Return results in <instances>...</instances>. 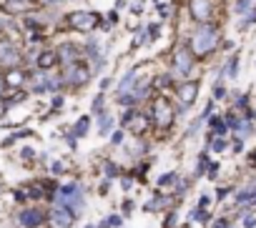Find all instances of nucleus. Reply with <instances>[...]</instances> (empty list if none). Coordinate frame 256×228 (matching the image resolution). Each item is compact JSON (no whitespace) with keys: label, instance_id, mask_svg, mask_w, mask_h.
<instances>
[{"label":"nucleus","instance_id":"nucleus-1","mask_svg":"<svg viewBox=\"0 0 256 228\" xmlns=\"http://www.w3.org/2000/svg\"><path fill=\"white\" fill-rule=\"evenodd\" d=\"M218 43H221L218 25L216 23H201V25L194 28V33H191V38H188L186 45L191 48V53L196 58H206V55H211L218 48Z\"/></svg>","mask_w":256,"mask_h":228},{"label":"nucleus","instance_id":"nucleus-2","mask_svg":"<svg viewBox=\"0 0 256 228\" xmlns=\"http://www.w3.org/2000/svg\"><path fill=\"white\" fill-rule=\"evenodd\" d=\"M56 206H66L73 216H80L86 211V193L80 183H66L56 188Z\"/></svg>","mask_w":256,"mask_h":228},{"label":"nucleus","instance_id":"nucleus-3","mask_svg":"<svg viewBox=\"0 0 256 228\" xmlns=\"http://www.w3.org/2000/svg\"><path fill=\"white\" fill-rule=\"evenodd\" d=\"M60 78H63V85H68V88H83V85L90 83L93 70H90V65L80 58V60H76V63H70V65H60Z\"/></svg>","mask_w":256,"mask_h":228},{"label":"nucleus","instance_id":"nucleus-4","mask_svg":"<svg viewBox=\"0 0 256 228\" xmlns=\"http://www.w3.org/2000/svg\"><path fill=\"white\" fill-rule=\"evenodd\" d=\"M196 68V55L191 53V48L186 43L176 45L171 50V73L174 78H188Z\"/></svg>","mask_w":256,"mask_h":228},{"label":"nucleus","instance_id":"nucleus-5","mask_svg":"<svg viewBox=\"0 0 256 228\" xmlns=\"http://www.w3.org/2000/svg\"><path fill=\"white\" fill-rule=\"evenodd\" d=\"M103 18H106V15H100V13H96V10H73V13L66 15V23H68V28L76 30V33H93L96 28H100Z\"/></svg>","mask_w":256,"mask_h":228},{"label":"nucleus","instance_id":"nucleus-6","mask_svg":"<svg viewBox=\"0 0 256 228\" xmlns=\"http://www.w3.org/2000/svg\"><path fill=\"white\" fill-rule=\"evenodd\" d=\"M151 121L158 128H171V123L176 121V108L168 103V98L156 95L151 100Z\"/></svg>","mask_w":256,"mask_h":228},{"label":"nucleus","instance_id":"nucleus-7","mask_svg":"<svg viewBox=\"0 0 256 228\" xmlns=\"http://www.w3.org/2000/svg\"><path fill=\"white\" fill-rule=\"evenodd\" d=\"M198 90H201V83H198V80H194V78L181 80V83L174 88V95H176V103H178L176 113H186V110H188V108L196 103Z\"/></svg>","mask_w":256,"mask_h":228},{"label":"nucleus","instance_id":"nucleus-8","mask_svg":"<svg viewBox=\"0 0 256 228\" xmlns=\"http://www.w3.org/2000/svg\"><path fill=\"white\" fill-rule=\"evenodd\" d=\"M30 88L33 93H56L63 88V78L60 73H53V70H38L33 78H30Z\"/></svg>","mask_w":256,"mask_h":228},{"label":"nucleus","instance_id":"nucleus-9","mask_svg":"<svg viewBox=\"0 0 256 228\" xmlns=\"http://www.w3.org/2000/svg\"><path fill=\"white\" fill-rule=\"evenodd\" d=\"M23 53L10 38H0V65L6 68H20Z\"/></svg>","mask_w":256,"mask_h":228},{"label":"nucleus","instance_id":"nucleus-10","mask_svg":"<svg viewBox=\"0 0 256 228\" xmlns=\"http://www.w3.org/2000/svg\"><path fill=\"white\" fill-rule=\"evenodd\" d=\"M188 13L196 20V25L201 23H214V0H188Z\"/></svg>","mask_w":256,"mask_h":228},{"label":"nucleus","instance_id":"nucleus-11","mask_svg":"<svg viewBox=\"0 0 256 228\" xmlns=\"http://www.w3.org/2000/svg\"><path fill=\"white\" fill-rule=\"evenodd\" d=\"M234 206L236 208H244V211L256 208V181H248L246 186H241L234 193Z\"/></svg>","mask_w":256,"mask_h":228},{"label":"nucleus","instance_id":"nucleus-12","mask_svg":"<svg viewBox=\"0 0 256 228\" xmlns=\"http://www.w3.org/2000/svg\"><path fill=\"white\" fill-rule=\"evenodd\" d=\"M56 53H58L60 65H70V63H76V60L83 58V48H78V45L70 43V40H63V43L56 48Z\"/></svg>","mask_w":256,"mask_h":228},{"label":"nucleus","instance_id":"nucleus-13","mask_svg":"<svg viewBox=\"0 0 256 228\" xmlns=\"http://www.w3.org/2000/svg\"><path fill=\"white\" fill-rule=\"evenodd\" d=\"M36 8H38L36 0H8L3 5V10H8L13 15H26V13H33Z\"/></svg>","mask_w":256,"mask_h":228},{"label":"nucleus","instance_id":"nucleus-14","mask_svg":"<svg viewBox=\"0 0 256 228\" xmlns=\"http://www.w3.org/2000/svg\"><path fill=\"white\" fill-rule=\"evenodd\" d=\"M83 55L88 58V63H93L96 58L106 55V43H103L100 38H88V40L83 43Z\"/></svg>","mask_w":256,"mask_h":228},{"label":"nucleus","instance_id":"nucleus-15","mask_svg":"<svg viewBox=\"0 0 256 228\" xmlns=\"http://www.w3.org/2000/svg\"><path fill=\"white\" fill-rule=\"evenodd\" d=\"M18 221H20L26 228H38V226L46 221V213H43L40 208H26V211H20Z\"/></svg>","mask_w":256,"mask_h":228},{"label":"nucleus","instance_id":"nucleus-16","mask_svg":"<svg viewBox=\"0 0 256 228\" xmlns=\"http://www.w3.org/2000/svg\"><path fill=\"white\" fill-rule=\"evenodd\" d=\"M138 73H141V65H134L131 70H128L120 80H118V85H116V95H123V93H128L134 88V83L138 80Z\"/></svg>","mask_w":256,"mask_h":228},{"label":"nucleus","instance_id":"nucleus-17","mask_svg":"<svg viewBox=\"0 0 256 228\" xmlns=\"http://www.w3.org/2000/svg\"><path fill=\"white\" fill-rule=\"evenodd\" d=\"M56 65H60L56 50H40V53H38V58H36V68H38V70H53Z\"/></svg>","mask_w":256,"mask_h":228},{"label":"nucleus","instance_id":"nucleus-18","mask_svg":"<svg viewBox=\"0 0 256 228\" xmlns=\"http://www.w3.org/2000/svg\"><path fill=\"white\" fill-rule=\"evenodd\" d=\"M50 218H53V226H58V228H70L73 221H76V216H73L66 206H56Z\"/></svg>","mask_w":256,"mask_h":228},{"label":"nucleus","instance_id":"nucleus-19","mask_svg":"<svg viewBox=\"0 0 256 228\" xmlns=\"http://www.w3.org/2000/svg\"><path fill=\"white\" fill-rule=\"evenodd\" d=\"M238 63H241V53L236 50V53H231L221 65H224V75L228 78V80H236V75H238Z\"/></svg>","mask_w":256,"mask_h":228},{"label":"nucleus","instance_id":"nucleus-20","mask_svg":"<svg viewBox=\"0 0 256 228\" xmlns=\"http://www.w3.org/2000/svg\"><path fill=\"white\" fill-rule=\"evenodd\" d=\"M96 123H98V131H100L103 136H108L110 128H113V113H110L108 108H103L100 113H96Z\"/></svg>","mask_w":256,"mask_h":228},{"label":"nucleus","instance_id":"nucleus-21","mask_svg":"<svg viewBox=\"0 0 256 228\" xmlns=\"http://www.w3.org/2000/svg\"><path fill=\"white\" fill-rule=\"evenodd\" d=\"M26 80H28V75H26L23 68H8V73H6V83H8L10 88H23Z\"/></svg>","mask_w":256,"mask_h":228},{"label":"nucleus","instance_id":"nucleus-22","mask_svg":"<svg viewBox=\"0 0 256 228\" xmlns=\"http://www.w3.org/2000/svg\"><path fill=\"white\" fill-rule=\"evenodd\" d=\"M128 128H131V133L134 136H144L146 131H148V118H146V113H136V116H134V121L131 123H128Z\"/></svg>","mask_w":256,"mask_h":228},{"label":"nucleus","instance_id":"nucleus-23","mask_svg":"<svg viewBox=\"0 0 256 228\" xmlns=\"http://www.w3.org/2000/svg\"><path fill=\"white\" fill-rule=\"evenodd\" d=\"M171 203H174V198L171 196H156V198H151L144 208L148 211V213H154V211H164V208H171Z\"/></svg>","mask_w":256,"mask_h":228},{"label":"nucleus","instance_id":"nucleus-24","mask_svg":"<svg viewBox=\"0 0 256 228\" xmlns=\"http://www.w3.org/2000/svg\"><path fill=\"white\" fill-rule=\"evenodd\" d=\"M208 128H211V133L214 136H226V131H228V126H226V121L221 118V116H208Z\"/></svg>","mask_w":256,"mask_h":228},{"label":"nucleus","instance_id":"nucleus-25","mask_svg":"<svg viewBox=\"0 0 256 228\" xmlns=\"http://www.w3.org/2000/svg\"><path fill=\"white\" fill-rule=\"evenodd\" d=\"M146 43H148V33H146V25L141 23V25L136 28L134 40H131V50H136V48H141V45H146Z\"/></svg>","mask_w":256,"mask_h":228},{"label":"nucleus","instance_id":"nucleus-26","mask_svg":"<svg viewBox=\"0 0 256 228\" xmlns=\"http://www.w3.org/2000/svg\"><path fill=\"white\" fill-rule=\"evenodd\" d=\"M88 128H90V116H80L78 123L73 126V136H76V138H83V136L88 133Z\"/></svg>","mask_w":256,"mask_h":228},{"label":"nucleus","instance_id":"nucleus-27","mask_svg":"<svg viewBox=\"0 0 256 228\" xmlns=\"http://www.w3.org/2000/svg\"><path fill=\"white\" fill-rule=\"evenodd\" d=\"M164 30V23L161 20H154V23H146V33H148V43H154Z\"/></svg>","mask_w":256,"mask_h":228},{"label":"nucleus","instance_id":"nucleus-28","mask_svg":"<svg viewBox=\"0 0 256 228\" xmlns=\"http://www.w3.org/2000/svg\"><path fill=\"white\" fill-rule=\"evenodd\" d=\"M208 151H214V153L226 151V141H224L221 136H214V133H211V138H208Z\"/></svg>","mask_w":256,"mask_h":228},{"label":"nucleus","instance_id":"nucleus-29","mask_svg":"<svg viewBox=\"0 0 256 228\" xmlns=\"http://www.w3.org/2000/svg\"><path fill=\"white\" fill-rule=\"evenodd\" d=\"M251 8H254L251 0H234V13H236V15H246Z\"/></svg>","mask_w":256,"mask_h":228},{"label":"nucleus","instance_id":"nucleus-30","mask_svg":"<svg viewBox=\"0 0 256 228\" xmlns=\"http://www.w3.org/2000/svg\"><path fill=\"white\" fill-rule=\"evenodd\" d=\"M251 25H256V8H251L246 15H244V20H241V25H238V30H248Z\"/></svg>","mask_w":256,"mask_h":228},{"label":"nucleus","instance_id":"nucleus-31","mask_svg":"<svg viewBox=\"0 0 256 228\" xmlns=\"http://www.w3.org/2000/svg\"><path fill=\"white\" fill-rule=\"evenodd\" d=\"M106 65H108V58H106V55H100V58H96V60L90 63V70H93V75H98V73H103V70H106Z\"/></svg>","mask_w":256,"mask_h":228},{"label":"nucleus","instance_id":"nucleus-32","mask_svg":"<svg viewBox=\"0 0 256 228\" xmlns=\"http://www.w3.org/2000/svg\"><path fill=\"white\" fill-rule=\"evenodd\" d=\"M176 178H178V173H174V171H171V173H164V176L158 178V188H168Z\"/></svg>","mask_w":256,"mask_h":228},{"label":"nucleus","instance_id":"nucleus-33","mask_svg":"<svg viewBox=\"0 0 256 228\" xmlns=\"http://www.w3.org/2000/svg\"><path fill=\"white\" fill-rule=\"evenodd\" d=\"M136 113H138V108H128V110L123 113V118H120V126H123V128H128V123L134 121V116H136Z\"/></svg>","mask_w":256,"mask_h":228},{"label":"nucleus","instance_id":"nucleus-34","mask_svg":"<svg viewBox=\"0 0 256 228\" xmlns=\"http://www.w3.org/2000/svg\"><path fill=\"white\" fill-rule=\"evenodd\" d=\"M103 100H106V95H103V93H98V95L93 98V103H90V110H93V113H100V110L106 108V105H103Z\"/></svg>","mask_w":256,"mask_h":228},{"label":"nucleus","instance_id":"nucleus-35","mask_svg":"<svg viewBox=\"0 0 256 228\" xmlns=\"http://www.w3.org/2000/svg\"><path fill=\"white\" fill-rule=\"evenodd\" d=\"M103 171H106V176H108V178H116V176L120 173V171H118V166H116L113 161H106V163H103Z\"/></svg>","mask_w":256,"mask_h":228},{"label":"nucleus","instance_id":"nucleus-36","mask_svg":"<svg viewBox=\"0 0 256 228\" xmlns=\"http://www.w3.org/2000/svg\"><path fill=\"white\" fill-rule=\"evenodd\" d=\"M231 151H234V153H241V151H244V138H241V136H238V138H234Z\"/></svg>","mask_w":256,"mask_h":228},{"label":"nucleus","instance_id":"nucleus-37","mask_svg":"<svg viewBox=\"0 0 256 228\" xmlns=\"http://www.w3.org/2000/svg\"><path fill=\"white\" fill-rule=\"evenodd\" d=\"M206 173H208V178H216V173H218V163H216V161H208Z\"/></svg>","mask_w":256,"mask_h":228},{"label":"nucleus","instance_id":"nucleus-38","mask_svg":"<svg viewBox=\"0 0 256 228\" xmlns=\"http://www.w3.org/2000/svg\"><path fill=\"white\" fill-rule=\"evenodd\" d=\"M106 223H108V226H110V228H118V226H120V223H123V218H120V216H116V213H113V216H108V221H106Z\"/></svg>","mask_w":256,"mask_h":228},{"label":"nucleus","instance_id":"nucleus-39","mask_svg":"<svg viewBox=\"0 0 256 228\" xmlns=\"http://www.w3.org/2000/svg\"><path fill=\"white\" fill-rule=\"evenodd\" d=\"M106 23H108V25H116V23H118V10H116V8L106 15Z\"/></svg>","mask_w":256,"mask_h":228},{"label":"nucleus","instance_id":"nucleus-40","mask_svg":"<svg viewBox=\"0 0 256 228\" xmlns=\"http://www.w3.org/2000/svg\"><path fill=\"white\" fill-rule=\"evenodd\" d=\"M244 228H256V216H251V211L246 213V221H244Z\"/></svg>","mask_w":256,"mask_h":228},{"label":"nucleus","instance_id":"nucleus-41","mask_svg":"<svg viewBox=\"0 0 256 228\" xmlns=\"http://www.w3.org/2000/svg\"><path fill=\"white\" fill-rule=\"evenodd\" d=\"M131 13H134V15H141V13H144V0H136V3L131 5Z\"/></svg>","mask_w":256,"mask_h":228},{"label":"nucleus","instance_id":"nucleus-42","mask_svg":"<svg viewBox=\"0 0 256 228\" xmlns=\"http://www.w3.org/2000/svg\"><path fill=\"white\" fill-rule=\"evenodd\" d=\"M156 8H158V13H161V18H166V15L171 13V5H166V3H156Z\"/></svg>","mask_w":256,"mask_h":228},{"label":"nucleus","instance_id":"nucleus-43","mask_svg":"<svg viewBox=\"0 0 256 228\" xmlns=\"http://www.w3.org/2000/svg\"><path fill=\"white\" fill-rule=\"evenodd\" d=\"M110 143H113V146H120V143H123V131H116V133L110 136Z\"/></svg>","mask_w":256,"mask_h":228},{"label":"nucleus","instance_id":"nucleus-44","mask_svg":"<svg viewBox=\"0 0 256 228\" xmlns=\"http://www.w3.org/2000/svg\"><path fill=\"white\" fill-rule=\"evenodd\" d=\"M120 186H123V191H131V188H134V178H131V176H126Z\"/></svg>","mask_w":256,"mask_h":228},{"label":"nucleus","instance_id":"nucleus-45","mask_svg":"<svg viewBox=\"0 0 256 228\" xmlns=\"http://www.w3.org/2000/svg\"><path fill=\"white\" fill-rule=\"evenodd\" d=\"M211 228H231V223H228L226 218H218V221H216V223H214Z\"/></svg>","mask_w":256,"mask_h":228},{"label":"nucleus","instance_id":"nucleus-46","mask_svg":"<svg viewBox=\"0 0 256 228\" xmlns=\"http://www.w3.org/2000/svg\"><path fill=\"white\" fill-rule=\"evenodd\" d=\"M50 171H53V173H56V176H60V173H63V171H66V168H63V166H60V161H56V163H53V166H50Z\"/></svg>","mask_w":256,"mask_h":228},{"label":"nucleus","instance_id":"nucleus-47","mask_svg":"<svg viewBox=\"0 0 256 228\" xmlns=\"http://www.w3.org/2000/svg\"><path fill=\"white\" fill-rule=\"evenodd\" d=\"M208 203H211V198H208V196H201V198H198V208H204V211H206V208H208Z\"/></svg>","mask_w":256,"mask_h":228},{"label":"nucleus","instance_id":"nucleus-48","mask_svg":"<svg viewBox=\"0 0 256 228\" xmlns=\"http://www.w3.org/2000/svg\"><path fill=\"white\" fill-rule=\"evenodd\" d=\"M176 221H178V218H176V216H174V211H171V213H168V218H166V228H174V226H176Z\"/></svg>","mask_w":256,"mask_h":228},{"label":"nucleus","instance_id":"nucleus-49","mask_svg":"<svg viewBox=\"0 0 256 228\" xmlns=\"http://www.w3.org/2000/svg\"><path fill=\"white\" fill-rule=\"evenodd\" d=\"M134 211V201H123V213L128 216V213H131Z\"/></svg>","mask_w":256,"mask_h":228},{"label":"nucleus","instance_id":"nucleus-50","mask_svg":"<svg viewBox=\"0 0 256 228\" xmlns=\"http://www.w3.org/2000/svg\"><path fill=\"white\" fill-rule=\"evenodd\" d=\"M110 83H113L110 78H103V80H100V93H106V90L110 88Z\"/></svg>","mask_w":256,"mask_h":228},{"label":"nucleus","instance_id":"nucleus-51","mask_svg":"<svg viewBox=\"0 0 256 228\" xmlns=\"http://www.w3.org/2000/svg\"><path fill=\"white\" fill-rule=\"evenodd\" d=\"M53 108H56V110L63 108V95H56V98H53Z\"/></svg>","mask_w":256,"mask_h":228},{"label":"nucleus","instance_id":"nucleus-52","mask_svg":"<svg viewBox=\"0 0 256 228\" xmlns=\"http://www.w3.org/2000/svg\"><path fill=\"white\" fill-rule=\"evenodd\" d=\"M6 88H8V83H6V75H0V98H3Z\"/></svg>","mask_w":256,"mask_h":228},{"label":"nucleus","instance_id":"nucleus-53","mask_svg":"<svg viewBox=\"0 0 256 228\" xmlns=\"http://www.w3.org/2000/svg\"><path fill=\"white\" fill-rule=\"evenodd\" d=\"M126 5H128V0H116V5H113V8H116V10H123Z\"/></svg>","mask_w":256,"mask_h":228},{"label":"nucleus","instance_id":"nucleus-54","mask_svg":"<svg viewBox=\"0 0 256 228\" xmlns=\"http://www.w3.org/2000/svg\"><path fill=\"white\" fill-rule=\"evenodd\" d=\"M248 166H256V153H251V156H248Z\"/></svg>","mask_w":256,"mask_h":228},{"label":"nucleus","instance_id":"nucleus-55","mask_svg":"<svg viewBox=\"0 0 256 228\" xmlns=\"http://www.w3.org/2000/svg\"><path fill=\"white\" fill-rule=\"evenodd\" d=\"M48 3H63V0H48Z\"/></svg>","mask_w":256,"mask_h":228},{"label":"nucleus","instance_id":"nucleus-56","mask_svg":"<svg viewBox=\"0 0 256 228\" xmlns=\"http://www.w3.org/2000/svg\"><path fill=\"white\" fill-rule=\"evenodd\" d=\"M0 33H3V23H0Z\"/></svg>","mask_w":256,"mask_h":228},{"label":"nucleus","instance_id":"nucleus-57","mask_svg":"<svg viewBox=\"0 0 256 228\" xmlns=\"http://www.w3.org/2000/svg\"><path fill=\"white\" fill-rule=\"evenodd\" d=\"M156 3H161V0H154V5H156Z\"/></svg>","mask_w":256,"mask_h":228}]
</instances>
